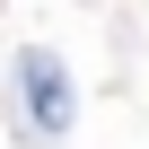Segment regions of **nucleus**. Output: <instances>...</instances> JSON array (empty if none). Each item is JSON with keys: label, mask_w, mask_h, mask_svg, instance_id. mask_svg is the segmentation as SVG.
I'll list each match as a JSON object with an SVG mask.
<instances>
[{"label": "nucleus", "mask_w": 149, "mask_h": 149, "mask_svg": "<svg viewBox=\"0 0 149 149\" xmlns=\"http://www.w3.org/2000/svg\"><path fill=\"white\" fill-rule=\"evenodd\" d=\"M18 79H26V105H35V123L44 132H70V79H61V61L35 44V53H18Z\"/></svg>", "instance_id": "obj_1"}]
</instances>
